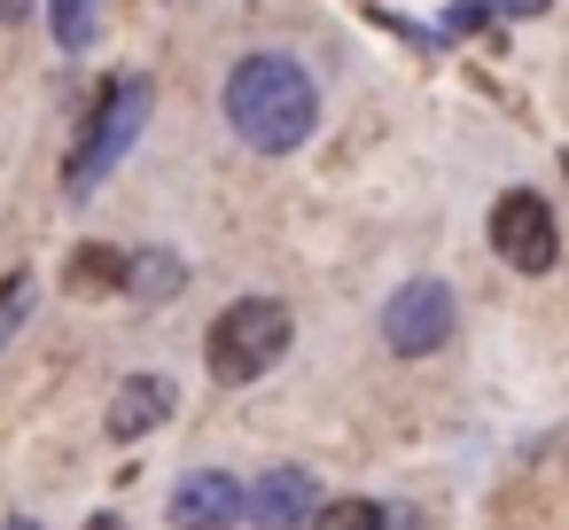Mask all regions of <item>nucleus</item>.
<instances>
[{"label":"nucleus","mask_w":569,"mask_h":530,"mask_svg":"<svg viewBox=\"0 0 569 530\" xmlns=\"http://www.w3.org/2000/svg\"><path fill=\"white\" fill-rule=\"evenodd\" d=\"M219 110H227L234 141L258 149V157H297L320 133V87H312V71L297 56H273V48H258V56H242L227 71Z\"/></svg>","instance_id":"nucleus-1"},{"label":"nucleus","mask_w":569,"mask_h":530,"mask_svg":"<svg viewBox=\"0 0 569 530\" xmlns=\"http://www.w3.org/2000/svg\"><path fill=\"white\" fill-rule=\"evenodd\" d=\"M289 336H297V320H289L281 297H234V304L211 320V336H203V367H211V382L242 390V382H258V374L281 367Z\"/></svg>","instance_id":"nucleus-2"},{"label":"nucleus","mask_w":569,"mask_h":530,"mask_svg":"<svg viewBox=\"0 0 569 530\" xmlns=\"http://www.w3.org/2000/svg\"><path fill=\"white\" fill-rule=\"evenodd\" d=\"M149 102H157V87H149L141 71H126V79H110V87L94 94V110H87V126H79V141H71V172H63L71 196H94V188L110 180V164L141 141Z\"/></svg>","instance_id":"nucleus-3"},{"label":"nucleus","mask_w":569,"mask_h":530,"mask_svg":"<svg viewBox=\"0 0 569 530\" xmlns=\"http://www.w3.org/2000/svg\"><path fill=\"white\" fill-rule=\"evenodd\" d=\"M452 328H460V297H452L437 273L398 281L390 304H382V343H390L398 359H429V351H445Z\"/></svg>","instance_id":"nucleus-4"},{"label":"nucleus","mask_w":569,"mask_h":530,"mask_svg":"<svg viewBox=\"0 0 569 530\" xmlns=\"http://www.w3.org/2000/svg\"><path fill=\"white\" fill-rule=\"evenodd\" d=\"M491 250L515 266V273H553L561 266V227H553V203L538 196V188H507L499 203H491Z\"/></svg>","instance_id":"nucleus-5"},{"label":"nucleus","mask_w":569,"mask_h":530,"mask_svg":"<svg viewBox=\"0 0 569 530\" xmlns=\"http://www.w3.org/2000/svg\"><path fill=\"white\" fill-rule=\"evenodd\" d=\"M242 507H250L242 476H227V468H196V476L172 483V507H164V514H172V530H234Z\"/></svg>","instance_id":"nucleus-6"},{"label":"nucleus","mask_w":569,"mask_h":530,"mask_svg":"<svg viewBox=\"0 0 569 530\" xmlns=\"http://www.w3.org/2000/svg\"><path fill=\"white\" fill-rule=\"evenodd\" d=\"M312 507H320L312 468H266L258 491H250V507H242V522H258V530H305Z\"/></svg>","instance_id":"nucleus-7"},{"label":"nucleus","mask_w":569,"mask_h":530,"mask_svg":"<svg viewBox=\"0 0 569 530\" xmlns=\"http://www.w3.org/2000/svg\"><path fill=\"white\" fill-rule=\"evenodd\" d=\"M172 406H180V390H172L164 374H126L118 398H110V421H102V429H110L118 444H133V437H149Z\"/></svg>","instance_id":"nucleus-8"},{"label":"nucleus","mask_w":569,"mask_h":530,"mask_svg":"<svg viewBox=\"0 0 569 530\" xmlns=\"http://www.w3.org/2000/svg\"><path fill=\"white\" fill-rule=\"evenodd\" d=\"M63 289H71V297H118V289H126V250H110V242H79L71 266H63Z\"/></svg>","instance_id":"nucleus-9"},{"label":"nucleus","mask_w":569,"mask_h":530,"mask_svg":"<svg viewBox=\"0 0 569 530\" xmlns=\"http://www.w3.org/2000/svg\"><path fill=\"white\" fill-rule=\"evenodd\" d=\"M180 281H188V266H180L172 250H141V258H126V289H133L141 304H164V297H180Z\"/></svg>","instance_id":"nucleus-10"},{"label":"nucleus","mask_w":569,"mask_h":530,"mask_svg":"<svg viewBox=\"0 0 569 530\" xmlns=\"http://www.w3.org/2000/svg\"><path fill=\"white\" fill-rule=\"evenodd\" d=\"M305 530H390V507H375V499H320Z\"/></svg>","instance_id":"nucleus-11"},{"label":"nucleus","mask_w":569,"mask_h":530,"mask_svg":"<svg viewBox=\"0 0 569 530\" xmlns=\"http://www.w3.org/2000/svg\"><path fill=\"white\" fill-rule=\"evenodd\" d=\"M48 17H56V48L63 56L94 48V0H48Z\"/></svg>","instance_id":"nucleus-12"},{"label":"nucleus","mask_w":569,"mask_h":530,"mask_svg":"<svg viewBox=\"0 0 569 530\" xmlns=\"http://www.w3.org/2000/svg\"><path fill=\"white\" fill-rule=\"evenodd\" d=\"M32 297H40V281H32V273H9V281H0V351H9V336L24 328Z\"/></svg>","instance_id":"nucleus-13"},{"label":"nucleus","mask_w":569,"mask_h":530,"mask_svg":"<svg viewBox=\"0 0 569 530\" xmlns=\"http://www.w3.org/2000/svg\"><path fill=\"white\" fill-rule=\"evenodd\" d=\"M32 17V0H0V24H24Z\"/></svg>","instance_id":"nucleus-14"},{"label":"nucleus","mask_w":569,"mask_h":530,"mask_svg":"<svg viewBox=\"0 0 569 530\" xmlns=\"http://www.w3.org/2000/svg\"><path fill=\"white\" fill-rule=\"evenodd\" d=\"M79 530H126V522H118V514H87Z\"/></svg>","instance_id":"nucleus-15"},{"label":"nucleus","mask_w":569,"mask_h":530,"mask_svg":"<svg viewBox=\"0 0 569 530\" xmlns=\"http://www.w3.org/2000/svg\"><path fill=\"white\" fill-rule=\"evenodd\" d=\"M0 530H40V522H32V514H17V522H0Z\"/></svg>","instance_id":"nucleus-16"}]
</instances>
